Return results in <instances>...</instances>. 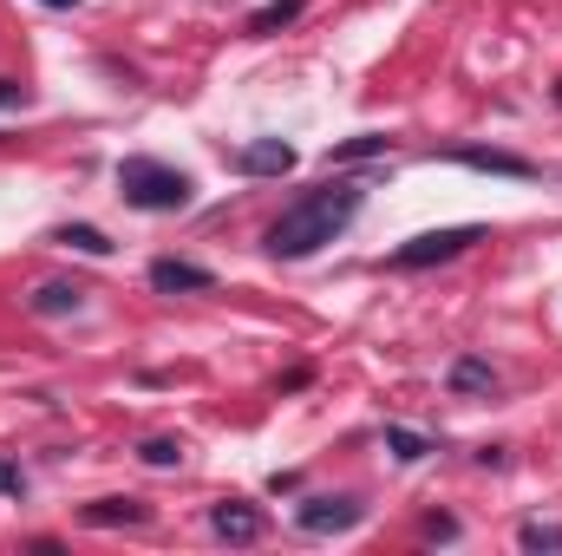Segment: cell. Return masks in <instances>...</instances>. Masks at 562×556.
<instances>
[{
	"instance_id": "obj_7",
	"label": "cell",
	"mask_w": 562,
	"mask_h": 556,
	"mask_svg": "<svg viewBox=\"0 0 562 556\" xmlns=\"http://www.w3.org/2000/svg\"><path fill=\"white\" fill-rule=\"evenodd\" d=\"M79 524H86V531H119V524L138 531V524H150V504H144V498H92V504L79 511Z\"/></svg>"
},
{
	"instance_id": "obj_22",
	"label": "cell",
	"mask_w": 562,
	"mask_h": 556,
	"mask_svg": "<svg viewBox=\"0 0 562 556\" xmlns=\"http://www.w3.org/2000/svg\"><path fill=\"white\" fill-rule=\"evenodd\" d=\"M557 99H562V86H557Z\"/></svg>"
},
{
	"instance_id": "obj_5",
	"label": "cell",
	"mask_w": 562,
	"mask_h": 556,
	"mask_svg": "<svg viewBox=\"0 0 562 556\" xmlns=\"http://www.w3.org/2000/svg\"><path fill=\"white\" fill-rule=\"evenodd\" d=\"M210 531H216L223 544H256V537L269 531V518H262L249 498H223V504H210Z\"/></svg>"
},
{
	"instance_id": "obj_21",
	"label": "cell",
	"mask_w": 562,
	"mask_h": 556,
	"mask_svg": "<svg viewBox=\"0 0 562 556\" xmlns=\"http://www.w3.org/2000/svg\"><path fill=\"white\" fill-rule=\"evenodd\" d=\"M40 7H79V0H40Z\"/></svg>"
},
{
	"instance_id": "obj_18",
	"label": "cell",
	"mask_w": 562,
	"mask_h": 556,
	"mask_svg": "<svg viewBox=\"0 0 562 556\" xmlns=\"http://www.w3.org/2000/svg\"><path fill=\"white\" fill-rule=\"evenodd\" d=\"M425 537H431V544H451V537H458V518H445V511L425 518Z\"/></svg>"
},
{
	"instance_id": "obj_12",
	"label": "cell",
	"mask_w": 562,
	"mask_h": 556,
	"mask_svg": "<svg viewBox=\"0 0 562 556\" xmlns=\"http://www.w3.org/2000/svg\"><path fill=\"white\" fill-rule=\"evenodd\" d=\"M386 132H360V138H340L327 151V164H367V157H386Z\"/></svg>"
},
{
	"instance_id": "obj_4",
	"label": "cell",
	"mask_w": 562,
	"mask_h": 556,
	"mask_svg": "<svg viewBox=\"0 0 562 556\" xmlns=\"http://www.w3.org/2000/svg\"><path fill=\"white\" fill-rule=\"evenodd\" d=\"M367 518V504L360 498H307L301 511H294V524L307 531V537H327V531H353Z\"/></svg>"
},
{
	"instance_id": "obj_8",
	"label": "cell",
	"mask_w": 562,
	"mask_h": 556,
	"mask_svg": "<svg viewBox=\"0 0 562 556\" xmlns=\"http://www.w3.org/2000/svg\"><path fill=\"white\" fill-rule=\"evenodd\" d=\"M445 157L464 164V170H491V177H537L530 157H517V151H491V144H458V151H445Z\"/></svg>"
},
{
	"instance_id": "obj_16",
	"label": "cell",
	"mask_w": 562,
	"mask_h": 556,
	"mask_svg": "<svg viewBox=\"0 0 562 556\" xmlns=\"http://www.w3.org/2000/svg\"><path fill=\"white\" fill-rule=\"evenodd\" d=\"M517 544H524V551L530 556H557L562 551V524H543V518H530V524H524V531H517Z\"/></svg>"
},
{
	"instance_id": "obj_17",
	"label": "cell",
	"mask_w": 562,
	"mask_h": 556,
	"mask_svg": "<svg viewBox=\"0 0 562 556\" xmlns=\"http://www.w3.org/2000/svg\"><path fill=\"white\" fill-rule=\"evenodd\" d=\"M138 458L150 471H177V465H183V438H144Z\"/></svg>"
},
{
	"instance_id": "obj_11",
	"label": "cell",
	"mask_w": 562,
	"mask_h": 556,
	"mask_svg": "<svg viewBox=\"0 0 562 556\" xmlns=\"http://www.w3.org/2000/svg\"><path fill=\"white\" fill-rule=\"evenodd\" d=\"M445 380H451V393H491V387H497V367H491L484 354H458Z\"/></svg>"
},
{
	"instance_id": "obj_15",
	"label": "cell",
	"mask_w": 562,
	"mask_h": 556,
	"mask_svg": "<svg viewBox=\"0 0 562 556\" xmlns=\"http://www.w3.org/2000/svg\"><path fill=\"white\" fill-rule=\"evenodd\" d=\"M301 7H307V0H269V7H256V13H249V33H256V40H262V33H276V26H288Z\"/></svg>"
},
{
	"instance_id": "obj_10",
	"label": "cell",
	"mask_w": 562,
	"mask_h": 556,
	"mask_svg": "<svg viewBox=\"0 0 562 556\" xmlns=\"http://www.w3.org/2000/svg\"><path fill=\"white\" fill-rule=\"evenodd\" d=\"M79 308H86V288H79V281H40V288L26 294V314H40V321L79 314Z\"/></svg>"
},
{
	"instance_id": "obj_2",
	"label": "cell",
	"mask_w": 562,
	"mask_h": 556,
	"mask_svg": "<svg viewBox=\"0 0 562 556\" xmlns=\"http://www.w3.org/2000/svg\"><path fill=\"white\" fill-rule=\"evenodd\" d=\"M119 197H125L132 210H144V216H170V210H190L196 184H190L183 170L157 164V157H125V164H119Z\"/></svg>"
},
{
	"instance_id": "obj_3",
	"label": "cell",
	"mask_w": 562,
	"mask_h": 556,
	"mask_svg": "<svg viewBox=\"0 0 562 556\" xmlns=\"http://www.w3.org/2000/svg\"><path fill=\"white\" fill-rule=\"evenodd\" d=\"M471 243H484V230H477V223H451V230H425V236H413V243H400L386 263H393V269H431V263L464 256Z\"/></svg>"
},
{
	"instance_id": "obj_1",
	"label": "cell",
	"mask_w": 562,
	"mask_h": 556,
	"mask_svg": "<svg viewBox=\"0 0 562 556\" xmlns=\"http://www.w3.org/2000/svg\"><path fill=\"white\" fill-rule=\"evenodd\" d=\"M360 203H367V184H353V177L314 184V190H301L276 223H269V236H262V243H269V256H276V263H307L314 249H327V243L360 216Z\"/></svg>"
},
{
	"instance_id": "obj_9",
	"label": "cell",
	"mask_w": 562,
	"mask_h": 556,
	"mask_svg": "<svg viewBox=\"0 0 562 556\" xmlns=\"http://www.w3.org/2000/svg\"><path fill=\"white\" fill-rule=\"evenodd\" d=\"M236 170H243V177H288V170H294V144H281V138L243 144V151H236Z\"/></svg>"
},
{
	"instance_id": "obj_13",
	"label": "cell",
	"mask_w": 562,
	"mask_h": 556,
	"mask_svg": "<svg viewBox=\"0 0 562 556\" xmlns=\"http://www.w3.org/2000/svg\"><path fill=\"white\" fill-rule=\"evenodd\" d=\"M53 243L79 249V256H112V236H105V230H92V223H66V230H53Z\"/></svg>"
},
{
	"instance_id": "obj_14",
	"label": "cell",
	"mask_w": 562,
	"mask_h": 556,
	"mask_svg": "<svg viewBox=\"0 0 562 556\" xmlns=\"http://www.w3.org/2000/svg\"><path fill=\"white\" fill-rule=\"evenodd\" d=\"M386 452H393L400 465H419L425 452H431V438H425V432H406V425H386Z\"/></svg>"
},
{
	"instance_id": "obj_19",
	"label": "cell",
	"mask_w": 562,
	"mask_h": 556,
	"mask_svg": "<svg viewBox=\"0 0 562 556\" xmlns=\"http://www.w3.org/2000/svg\"><path fill=\"white\" fill-rule=\"evenodd\" d=\"M0 491H7V498H26V471L7 465V458H0Z\"/></svg>"
},
{
	"instance_id": "obj_20",
	"label": "cell",
	"mask_w": 562,
	"mask_h": 556,
	"mask_svg": "<svg viewBox=\"0 0 562 556\" xmlns=\"http://www.w3.org/2000/svg\"><path fill=\"white\" fill-rule=\"evenodd\" d=\"M20 99H26V86H20V79H0V112H7V105H20Z\"/></svg>"
},
{
	"instance_id": "obj_6",
	"label": "cell",
	"mask_w": 562,
	"mask_h": 556,
	"mask_svg": "<svg viewBox=\"0 0 562 556\" xmlns=\"http://www.w3.org/2000/svg\"><path fill=\"white\" fill-rule=\"evenodd\" d=\"M150 288H157V294H210V288H216V276H210L203 263L157 256V263H150Z\"/></svg>"
}]
</instances>
